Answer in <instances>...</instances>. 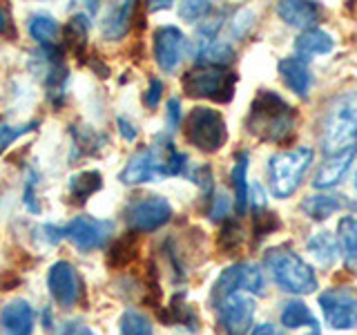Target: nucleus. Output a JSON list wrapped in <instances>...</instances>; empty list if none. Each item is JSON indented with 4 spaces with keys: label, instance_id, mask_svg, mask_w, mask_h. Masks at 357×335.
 <instances>
[{
    "label": "nucleus",
    "instance_id": "1",
    "mask_svg": "<svg viewBox=\"0 0 357 335\" xmlns=\"http://www.w3.org/2000/svg\"><path fill=\"white\" fill-rule=\"evenodd\" d=\"M185 161L188 156L178 152L165 134H159L148 148L130 156L128 165L121 170V181L126 186H139L156 177H178L185 172Z\"/></svg>",
    "mask_w": 357,
    "mask_h": 335
},
{
    "label": "nucleus",
    "instance_id": "2",
    "mask_svg": "<svg viewBox=\"0 0 357 335\" xmlns=\"http://www.w3.org/2000/svg\"><path fill=\"white\" fill-rule=\"evenodd\" d=\"M295 123H297L295 107L286 103L279 94L261 89L250 105V114L245 119V128H248V132L259 141L282 143L290 137V132L295 130Z\"/></svg>",
    "mask_w": 357,
    "mask_h": 335
},
{
    "label": "nucleus",
    "instance_id": "3",
    "mask_svg": "<svg viewBox=\"0 0 357 335\" xmlns=\"http://www.w3.org/2000/svg\"><path fill=\"white\" fill-rule=\"evenodd\" d=\"M266 268L273 279L288 293L306 295L317 288V277L312 268L290 248H273L264 257Z\"/></svg>",
    "mask_w": 357,
    "mask_h": 335
},
{
    "label": "nucleus",
    "instance_id": "4",
    "mask_svg": "<svg viewBox=\"0 0 357 335\" xmlns=\"http://www.w3.org/2000/svg\"><path fill=\"white\" fill-rule=\"evenodd\" d=\"M357 137V89L340 96L333 103L326 123H324V150L340 152L346 145L355 143L353 139Z\"/></svg>",
    "mask_w": 357,
    "mask_h": 335
},
{
    "label": "nucleus",
    "instance_id": "5",
    "mask_svg": "<svg viewBox=\"0 0 357 335\" xmlns=\"http://www.w3.org/2000/svg\"><path fill=\"white\" fill-rule=\"evenodd\" d=\"M183 92L192 98H210L217 103H228L234 94L237 74L226 67H195L181 78Z\"/></svg>",
    "mask_w": 357,
    "mask_h": 335
},
{
    "label": "nucleus",
    "instance_id": "6",
    "mask_svg": "<svg viewBox=\"0 0 357 335\" xmlns=\"http://www.w3.org/2000/svg\"><path fill=\"white\" fill-rule=\"evenodd\" d=\"M312 148H295L275 154L268 163V177H271L273 195L279 199H286L299 188L304 172L312 161Z\"/></svg>",
    "mask_w": 357,
    "mask_h": 335
},
{
    "label": "nucleus",
    "instance_id": "7",
    "mask_svg": "<svg viewBox=\"0 0 357 335\" xmlns=\"http://www.w3.org/2000/svg\"><path fill=\"white\" fill-rule=\"evenodd\" d=\"M183 132L190 145L201 152H217L228 141L226 121L212 107H195L183 121Z\"/></svg>",
    "mask_w": 357,
    "mask_h": 335
},
{
    "label": "nucleus",
    "instance_id": "8",
    "mask_svg": "<svg viewBox=\"0 0 357 335\" xmlns=\"http://www.w3.org/2000/svg\"><path fill=\"white\" fill-rule=\"evenodd\" d=\"M172 217L170 201L163 197H141L126 208V221L132 232H152L165 226Z\"/></svg>",
    "mask_w": 357,
    "mask_h": 335
},
{
    "label": "nucleus",
    "instance_id": "9",
    "mask_svg": "<svg viewBox=\"0 0 357 335\" xmlns=\"http://www.w3.org/2000/svg\"><path fill=\"white\" fill-rule=\"evenodd\" d=\"M65 237L70 239L78 251H98L107 244L114 232V223L107 219H96L89 215L74 217L67 226H63Z\"/></svg>",
    "mask_w": 357,
    "mask_h": 335
},
{
    "label": "nucleus",
    "instance_id": "10",
    "mask_svg": "<svg viewBox=\"0 0 357 335\" xmlns=\"http://www.w3.org/2000/svg\"><path fill=\"white\" fill-rule=\"evenodd\" d=\"M319 306L331 329L346 331L357 327V295L351 288H328L319 295Z\"/></svg>",
    "mask_w": 357,
    "mask_h": 335
},
{
    "label": "nucleus",
    "instance_id": "11",
    "mask_svg": "<svg viewBox=\"0 0 357 335\" xmlns=\"http://www.w3.org/2000/svg\"><path fill=\"white\" fill-rule=\"evenodd\" d=\"M232 293H255L261 295L264 293V275L255 264H234L230 268H226L215 284V293L212 297L215 299H223L226 295Z\"/></svg>",
    "mask_w": 357,
    "mask_h": 335
},
{
    "label": "nucleus",
    "instance_id": "12",
    "mask_svg": "<svg viewBox=\"0 0 357 335\" xmlns=\"http://www.w3.org/2000/svg\"><path fill=\"white\" fill-rule=\"evenodd\" d=\"M217 311L226 335H243L255 318V299L248 293H232L217 302Z\"/></svg>",
    "mask_w": 357,
    "mask_h": 335
},
{
    "label": "nucleus",
    "instance_id": "13",
    "mask_svg": "<svg viewBox=\"0 0 357 335\" xmlns=\"http://www.w3.org/2000/svg\"><path fill=\"white\" fill-rule=\"evenodd\" d=\"M50 293L61 308H74L81 299V277L70 262H56L47 275Z\"/></svg>",
    "mask_w": 357,
    "mask_h": 335
},
{
    "label": "nucleus",
    "instance_id": "14",
    "mask_svg": "<svg viewBox=\"0 0 357 335\" xmlns=\"http://www.w3.org/2000/svg\"><path fill=\"white\" fill-rule=\"evenodd\" d=\"M185 52V36L174 25H163L154 31V59L163 72H174Z\"/></svg>",
    "mask_w": 357,
    "mask_h": 335
},
{
    "label": "nucleus",
    "instance_id": "15",
    "mask_svg": "<svg viewBox=\"0 0 357 335\" xmlns=\"http://www.w3.org/2000/svg\"><path fill=\"white\" fill-rule=\"evenodd\" d=\"M355 154H357V143L346 145V148L340 150V152H333L328 159L319 165V170L315 174V181H312V186H315L317 190L335 188L344 179V174L349 172V168H351V163L355 159Z\"/></svg>",
    "mask_w": 357,
    "mask_h": 335
},
{
    "label": "nucleus",
    "instance_id": "16",
    "mask_svg": "<svg viewBox=\"0 0 357 335\" xmlns=\"http://www.w3.org/2000/svg\"><path fill=\"white\" fill-rule=\"evenodd\" d=\"M33 324H36V315L25 299H11L0 311L3 335H33Z\"/></svg>",
    "mask_w": 357,
    "mask_h": 335
},
{
    "label": "nucleus",
    "instance_id": "17",
    "mask_svg": "<svg viewBox=\"0 0 357 335\" xmlns=\"http://www.w3.org/2000/svg\"><path fill=\"white\" fill-rule=\"evenodd\" d=\"M279 74H282L284 83L293 89L295 94L306 96L312 85V72L304 59L299 56H288V59L279 61Z\"/></svg>",
    "mask_w": 357,
    "mask_h": 335
},
{
    "label": "nucleus",
    "instance_id": "18",
    "mask_svg": "<svg viewBox=\"0 0 357 335\" xmlns=\"http://www.w3.org/2000/svg\"><path fill=\"white\" fill-rule=\"evenodd\" d=\"M70 134H72V141H74V145H72L74 152H70V161L81 159V156L98 154L107 145L105 134L96 132L94 128H89V126H72Z\"/></svg>",
    "mask_w": 357,
    "mask_h": 335
},
{
    "label": "nucleus",
    "instance_id": "19",
    "mask_svg": "<svg viewBox=\"0 0 357 335\" xmlns=\"http://www.w3.org/2000/svg\"><path fill=\"white\" fill-rule=\"evenodd\" d=\"M137 3H119V5H112L107 9V14L103 18V36L107 40H119L128 34L130 25H132V18H134V11H137Z\"/></svg>",
    "mask_w": 357,
    "mask_h": 335
},
{
    "label": "nucleus",
    "instance_id": "20",
    "mask_svg": "<svg viewBox=\"0 0 357 335\" xmlns=\"http://www.w3.org/2000/svg\"><path fill=\"white\" fill-rule=\"evenodd\" d=\"M29 34H31V38L40 45V50L61 47V25L56 22V18H52L47 14L31 16Z\"/></svg>",
    "mask_w": 357,
    "mask_h": 335
},
{
    "label": "nucleus",
    "instance_id": "21",
    "mask_svg": "<svg viewBox=\"0 0 357 335\" xmlns=\"http://www.w3.org/2000/svg\"><path fill=\"white\" fill-rule=\"evenodd\" d=\"M277 14L282 16L288 25L301 27V29H310L312 22H317L319 18V7L315 3H279L277 5Z\"/></svg>",
    "mask_w": 357,
    "mask_h": 335
},
{
    "label": "nucleus",
    "instance_id": "22",
    "mask_svg": "<svg viewBox=\"0 0 357 335\" xmlns=\"http://www.w3.org/2000/svg\"><path fill=\"white\" fill-rule=\"evenodd\" d=\"M335 47L333 38L328 36L326 31H321L317 27H310L306 29L301 36L295 40V52L299 59H310V56H317V54H331Z\"/></svg>",
    "mask_w": 357,
    "mask_h": 335
},
{
    "label": "nucleus",
    "instance_id": "23",
    "mask_svg": "<svg viewBox=\"0 0 357 335\" xmlns=\"http://www.w3.org/2000/svg\"><path fill=\"white\" fill-rule=\"evenodd\" d=\"M100 186H103V177L96 170H83L76 172L74 177H70V199L74 204H85V201L92 197L94 193H98Z\"/></svg>",
    "mask_w": 357,
    "mask_h": 335
},
{
    "label": "nucleus",
    "instance_id": "24",
    "mask_svg": "<svg viewBox=\"0 0 357 335\" xmlns=\"http://www.w3.org/2000/svg\"><path fill=\"white\" fill-rule=\"evenodd\" d=\"M245 172H248V152L241 150L234 156V168L230 174V181L234 188V208H237L239 215H243L245 206H248V181H245Z\"/></svg>",
    "mask_w": 357,
    "mask_h": 335
},
{
    "label": "nucleus",
    "instance_id": "25",
    "mask_svg": "<svg viewBox=\"0 0 357 335\" xmlns=\"http://www.w3.org/2000/svg\"><path fill=\"white\" fill-rule=\"evenodd\" d=\"M87 36H89V20L85 14H76L72 16V20L65 25V31H63V38H65V45L74 52V56L78 59H83V54L87 50Z\"/></svg>",
    "mask_w": 357,
    "mask_h": 335
},
{
    "label": "nucleus",
    "instance_id": "26",
    "mask_svg": "<svg viewBox=\"0 0 357 335\" xmlns=\"http://www.w3.org/2000/svg\"><path fill=\"white\" fill-rule=\"evenodd\" d=\"M232 59H234V50L223 40L204 43L197 54L199 65H204V67H226L232 63Z\"/></svg>",
    "mask_w": 357,
    "mask_h": 335
},
{
    "label": "nucleus",
    "instance_id": "27",
    "mask_svg": "<svg viewBox=\"0 0 357 335\" xmlns=\"http://www.w3.org/2000/svg\"><path fill=\"white\" fill-rule=\"evenodd\" d=\"M342 206H344L342 197H335V195H315L301 201V210L315 221L328 219L333 212H337Z\"/></svg>",
    "mask_w": 357,
    "mask_h": 335
},
{
    "label": "nucleus",
    "instance_id": "28",
    "mask_svg": "<svg viewBox=\"0 0 357 335\" xmlns=\"http://www.w3.org/2000/svg\"><path fill=\"white\" fill-rule=\"evenodd\" d=\"M139 253V239H137V232H128L126 237L116 239L112 244V248L107 253V264L112 268H123L128 266L134 257Z\"/></svg>",
    "mask_w": 357,
    "mask_h": 335
},
{
    "label": "nucleus",
    "instance_id": "29",
    "mask_svg": "<svg viewBox=\"0 0 357 335\" xmlns=\"http://www.w3.org/2000/svg\"><path fill=\"white\" fill-rule=\"evenodd\" d=\"M308 251L315 255V260L321 266H333L335 260L340 257L337 239H335L331 232H317L315 237L308 241Z\"/></svg>",
    "mask_w": 357,
    "mask_h": 335
},
{
    "label": "nucleus",
    "instance_id": "30",
    "mask_svg": "<svg viewBox=\"0 0 357 335\" xmlns=\"http://www.w3.org/2000/svg\"><path fill=\"white\" fill-rule=\"evenodd\" d=\"M282 324L288 329H299V327H310L315 333L317 331V320L312 318V313L306 308L301 302H288L282 311Z\"/></svg>",
    "mask_w": 357,
    "mask_h": 335
},
{
    "label": "nucleus",
    "instance_id": "31",
    "mask_svg": "<svg viewBox=\"0 0 357 335\" xmlns=\"http://www.w3.org/2000/svg\"><path fill=\"white\" fill-rule=\"evenodd\" d=\"M340 239H342V248L346 264L351 268H357V219L355 217H344L340 221Z\"/></svg>",
    "mask_w": 357,
    "mask_h": 335
},
{
    "label": "nucleus",
    "instance_id": "32",
    "mask_svg": "<svg viewBox=\"0 0 357 335\" xmlns=\"http://www.w3.org/2000/svg\"><path fill=\"white\" fill-rule=\"evenodd\" d=\"M241 244H243V228H241V223L234 221V219H226V221H223L221 234H219L221 251L226 253V255H232Z\"/></svg>",
    "mask_w": 357,
    "mask_h": 335
},
{
    "label": "nucleus",
    "instance_id": "33",
    "mask_svg": "<svg viewBox=\"0 0 357 335\" xmlns=\"http://www.w3.org/2000/svg\"><path fill=\"white\" fill-rule=\"evenodd\" d=\"M121 335H152V324L143 313L126 311L121 315Z\"/></svg>",
    "mask_w": 357,
    "mask_h": 335
},
{
    "label": "nucleus",
    "instance_id": "34",
    "mask_svg": "<svg viewBox=\"0 0 357 335\" xmlns=\"http://www.w3.org/2000/svg\"><path fill=\"white\" fill-rule=\"evenodd\" d=\"M163 320L170 322V324H185L188 329L197 331V315H195V311L190 308L185 302H181V295H176L172 299L170 313H167V315H163Z\"/></svg>",
    "mask_w": 357,
    "mask_h": 335
},
{
    "label": "nucleus",
    "instance_id": "35",
    "mask_svg": "<svg viewBox=\"0 0 357 335\" xmlns=\"http://www.w3.org/2000/svg\"><path fill=\"white\" fill-rule=\"evenodd\" d=\"M36 128H38V121H29L25 126H7V123H3V126H0V154H3L14 141L33 132Z\"/></svg>",
    "mask_w": 357,
    "mask_h": 335
},
{
    "label": "nucleus",
    "instance_id": "36",
    "mask_svg": "<svg viewBox=\"0 0 357 335\" xmlns=\"http://www.w3.org/2000/svg\"><path fill=\"white\" fill-rule=\"evenodd\" d=\"M275 228H279V219L275 212L271 210H255V239L257 241H261L266 234H271Z\"/></svg>",
    "mask_w": 357,
    "mask_h": 335
},
{
    "label": "nucleus",
    "instance_id": "37",
    "mask_svg": "<svg viewBox=\"0 0 357 335\" xmlns=\"http://www.w3.org/2000/svg\"><path fill=\"white\" fill-rule=\"evenodd\" d=\"M212 11V5L210 3H197V0H192V3H183L181 7H178V14H181V18L195 22V20H206V16Z\"/></svg>",
    "mask_w": 357,
    "mask_h": 335
},
{
    "label": "nucleus",
    "instance_id": "38",
    "mask_svg": "<svg viewBox=\"0 0 357 335\" xmlns=\"http://www.w3.org/2000/svg\"><path fill=\"white\" fill-rule=\"evenodd\" d=\"M36 186H38V172L36 170H29L27 179H25V208L29 212H40V204H38V199H36Z\"/></svg>",
    "mask_w": 357,
    "mask_h": 335
},
{
    "label": "nucleus",
    "instance_id": "39",
    "mask_svg": "<svg viewBox=\"0 0 357 335\" xmlns=\"http://www.w3.org/2000/svg\"><path fill=\"white\" fill-rule=\"evenodd\" d=\"M230 212V201L226 197V193H217L215 199H212V208H210V217L215 221H226Z\"/></svg>",
    "mask_w": 357,
    "mask_h": 335
},
{
    "label": "nucleus",
    "instance_id": "40",
    "mask_svg": "<svg viewBox=\"0 0 357 335\" xmlns=\"http://www.w3.org/2000/svg\"><path fill=\"white\" fill-rule=\"evenodd\" d=\"M0 34L5 38H16V25L11 20V9L5 3H0Z\"/></svg>",
    "mask_w": 357,
    "mask_h": 335
},
{
    "label": "nucleus",
    "instance_id": "41",
    "mask_svg": "<svg viewBox=\"0 0 357 335\" xmlns=\"http://www.w3.org/2000/svg\"><path fill=\"white\" fill-rule=\"evenodd\" d=\"M161 94H163V83L159 81V78H152L148 92H145V105L156 107V105H159V100H161Z\"/></svg>",
    "mask_w": 357,
    "mask_h": 335
},
{
    "label": "nucleus",
    "instance_id": "42",
    "mask_svg": "<svg viewBox=\"0 0 357 335\" xmlns=\"http://www.w3.org/2000/svg\"><path fill=\"white\" fill-rule=\"evenodd\" d=\"M167 123H170V128H178V123H181V105H178V98H170L167 100Z\"/></svg>",
    "mask_w": 357,
    "mask_h": 335
},
{
    "label": "nucleus",
    "instance_id": "43",
    "mask_svg": "<svg viewBox=\"0 0 357 335\" xmlns=\"http://www.w3.org/2000/svg\"><path fill=\"white\" fill-rule=\"evenodd\" d=\"M116 126H119V132H121V137L126 139V141H134L137 139V128H134V123L132 121H128L126 117H119L116 119Z\"/></svg>",
    "mask_w": 357,
    "mask_h": 335
},
{
    "label": "nucleus",
    "instance_id": "44",
    "mask_svg": "<svg viewBox=\"0 0 357 335\" xmlns=\"http://www.w3.org/2000/svg\"><path fill=\"white\" fill-rule=\"evenodd\" d=\"M250 335H279V331L273 327V324H259V327H257Z\"/></svg>",
    "mask_w": 357,
    "mask_h": 335
},
{
    "label": "nucleus",
    "instance_id": "45",
    "mask_svg": "<svg viewBox=\"0 0 357 335\" xmlns=\"http://www.w3.org/2000/svg\"><path fill=\"white\" fill-rule=\"evenodd\" d=\"M76 335H94L92 331H89V329H81V331H78Z\"/></svg>",
    "mask_w": 357,
    "mask_h": 335
},
{
    "label": "nucleus",
    "instance_id": "46",
    "mask_svg": "<svg viewBox=\"0 0 357 335\" xmlns=\"http://www.w3.org/2000/svg\"><path fill=\"white\" fill-rule=\"evenodd\" d=\"M355 190H357V172H355Z\"/></svg>",
    "mask_w": 357,
    "mask_h": 335
}]
</instances>
